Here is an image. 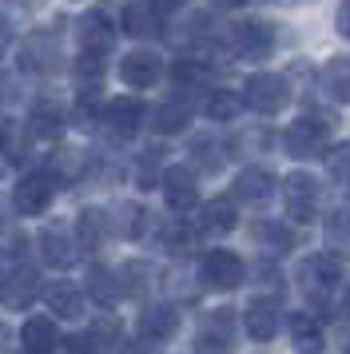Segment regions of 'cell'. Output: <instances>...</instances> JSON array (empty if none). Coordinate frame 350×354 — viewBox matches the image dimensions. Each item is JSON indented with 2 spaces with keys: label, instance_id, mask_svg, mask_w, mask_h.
I'll return each mask as SVG.
<instances>
[{
  "label": "cell",
  "instance_id": "1",
  "mask_svg": "<svg viewBox=\"0 0 350 354\" xmlns=\"http://www.w3.org/2000/svg\"><path fill=\"white\" fill-rule=\"evenodd\" d=\"M227 44L239 60H267L279 44V36H275V24H267V20H243L227 32Z\"/></svg>",
  "mask_w": 350,
  "mask_h": 354
},
{
  "label": "cell",
  "instance_id": "2",
  "mask_svg": "<svg viewBox=\"0 0 350 354\" xmlns=\"http://www.w3.org/2000/svg\"><path fill=\"white\" fill-rule=\"evenodd\" d=\"M20 68L32 72V76H56L64 68V52H60V36L52 32H36L24 40V48H20Z\"/></svg>",
  "mask_w": 350,
  "mask_h": 354
},
{
  "label": "cell",
  "instance_id": "3",
  "mask_svg": "<svg viewBox=\"0 0 350 354\" xmlns=\"http://www.w3.org/2000/svg\"><path fill=\"white\" fill-rule=\"evenodd\" d=\"M331 128H334V115H302V120H295L291 131H286V147H291V156H299V160L318 156V151L326 147Z\"/></svg>",
  "mask_w": 350,
  "mask_h": 354
},
{
  "label": "cell",
  "instance_id": "4",
  "mask_svg": "<svg viewBox=\"0 0 350 354\" xmlns=\"http://www.w3.org/2000/svg\"><path fill=\"white\" fill-rule=\"evenodd\" d=\"M76 36H80V52H88V56H108L111 44H116V24L104 8H92V12H84L76 24Z\"/></svg>",
  "mask_w": 350,
  "mask_h": 354
},
{
  "label": "cell",
  "instance_id": "5",
  "mask_svg": "<svg viewBox=\"0 0 350 354\" xmlns=\"http://www.w3.org/2000/svg\"><path fill=\"white\" fill-rule=\"evenodd\" d=\"M247 104H251L255 112L275 115V112H283L286 104H291V88H286L283 76H275V72H259V76L247 80Z\"/></svg>",
  "mask_w": 350,
  "mask_h": 354
},
{
  "label": "cell",
  "instance_id": "6",
  "mask_svg": "<svg viewBox=\"0 0 350 354\" xmlns=\"http://www.w3.org/2000/svg\"><path fill=\"white\" fill-rule=\"evenodd\" d=\"M159 76H163V60H159L156 52H131V56H124V64H120V80L127 84V88H156Z\"/></svg>",
  "mask_w": 350,
  "mask_h": 354
},
{
  "label": "cell",
  "instance_id": "7",
  "mask_svg": "<svg viewBox=\"0 0 350 354\" xmlns=\"http://www.w3.org/2000/svg\"><path fill=\"white\" fill-rule=\"evenodd\" d=\"M52 203V176L48 171H32L16 183V211L20 215H40Z\"/></svg>",
  "mask_w": 350,
  "mask_h": 354
},
{
  "label": "cell",
  "instance_id": "8",
  "mask_svg": "<svg viewBox=\"0 0 350 354\" xmlns=\"http://www.w3.org/2000/svg\"><path fill=\"white\" fill-rule=\"evenodd\" d=\"M286 203H291V215L299 223H306L315 215V203H318V183L306 171H295V176L286 179Z\"/></svg>",
  "mask_w": 350,
  "mask_h": 354
},
{
  "label": "cell",
  "instance_id": "9",
  "mask_svg": "<svg viewBox=\"0 0 350 354\" xmlns=\"http://www.w3.org/2000/svg\"><path fill=\"white\" fill-rule=\"evenodd\" d=\"M203 279L219 290L235 287L239 279H243V263H239L235 255H227V251H211V255L203 259Z\"/></svg>",
  "mask_w": 350,
  "mask_h": 354
},
{
  "label": "cell",
  "instance_id": "10",
  "mask_svg": "<svg viewBox=\"0 0 350 354\" xmlns=\"http://www.w3.org/2000/svg\"><path fill=\"white\" fill-rule=\"evenodd\" d=\"M104 120H108V128H116L120 136H131V131L140 128V120H143V104L136 96H116L108 104Z\"/></svg>",
  "mask_w": 350,
  "mask_h": 354
},
{
  "label": "cell",
  "instance_id": "11",
  "mask_svg": "<svg viewBox=\"0 0 350 354\" xmlns=\"http://www.w3.org/2000/svg\"><path fill=\"white\" fill-rule=\"evenodd\" d=\"M163 192H167V203H172L175 211H187L191 203H195V176H191L187 167H167Z\"/></svg>",
  "mask_w": 350,
  "mask_h": 354
},
{
  "label": "cell",
  "instance_id": "12",
  "mask_svg": "<svg viewBox=\"0 0 350 354\" xmlns=\"http://www.w3.org/2000/svg\"><path fill=\"white\" fill-rule=\"evenodd\" d=\"M322 92L338 104H350V56H334L322 68Z\"/></svg>",
  "mask_w": 350,
  "mask_h": 354
},
{
  "label": "cell",
  "instance_id": "13",
  "mask_svg": "<svg viewBox=\"0 0 350 354\" xmlns=\"http://www.w3.org/2000/svg\"><path fill=\"white\" fill-rule=\"evenodd\" d=\"M235 192H239V199H247V203H267L270 192H275V179H270V171H263V167H247V171L239 176Z\"/></svg>",
  "mask_w": 350,
  "mask_h": 354
},
{
  "label": "cell",
  "instance_id": "14",
  "mask_svg": "<svg viewBox=\"0 0 350 354\" xmlns=\"http://www.w3.org/2000/svg\"><path fill=\"white\" fill-rule=\"evenodd\" d=\"M124 28L131 36H159L163 28H159V12L151 8V4H127L124 8Z\"/></svg>",
  "mask_w": 350,
  "mask_h": 354
},
{
  "label": "cell",
  "instance_id": "15",
  "mask_svg": "<svg viewBox=\"0 0 350 354\" xmlns=\"http://www.w3.org/2000/svg\"><path fill=\"white\" fill-rule=\"evenodd\" d=\"M32 131H36V136H60L64 131V108L60 104H52V100L36 104V112H32Z\"/></svg>",
  "mask_w": 350,
  "mask_h": 354
},
{
  "label": "cell",
  "instance_id": "16",
  "mask_svg": "<svg viewBox=\"0 0 350 354\" xmlns=\"http://www.w3.org/2000/svg\"><path fill=\"white\" fill-rule=\"evenodd\" d=\"M275 319H279V306L270 303H259V299H255L251 303V310H247V326H251V335L255 338H270L275 335Z\"/></svg>",
  "mask_w": 350,
  "mask_h": 354
},
{
  "label": "cell",
  "instance_id": "17",
  "mask_svg": "<svg viewBox=\"0 0 350 354\" xmlns=\"http://www.w3.org/2000/svg\"><path fill=\"white\" fill-rule=\"evenodd\" d=\"M231 227H235V207H231V199H215V203L203 207V231L219 235V231H231Z\"/></svg>",
  "mask_w": 350,
  "mask_h": 354
},
{
  "label": "cell",
  "instance_id": "18",
  "mask_svg": "<svg viewBox=\"0 0 350 354\" xmlns=\"http://www.w3.org/2000/svg\"><path fill=\"white\" fill-rule=\"evenodd\" d=\"M24 346H28L32 354H52V346H56V330H52V322H28L24 326Z\"/></svg>",
  "mask_w": 350,
  "mask_h": 354
},
{
  "label": "cell",
  "instance_id": "19",
  "mask_svg": "<svg viewBox=\"0 0 350 354\" xmlns=\"http://www.w3.org/2000/svg\"><path fill=\"white\" fill-rule=\"evenodd\" d=\"M291 330H295V342H299L302 354H318L322 351V335H318V326L306 315H295L291 319Z\"/></svg>",
  "mask_w": 350,
  "mask_h": 354
},
{
  "label": "cell",
  "instance_id": "20",
  "mask_svg": "<svg viewBox=\"0 0 350 354\" xmlns=\"http://www.w3.org/2000/svg\"><path fill=\"white\" fill-rule=\"evenodd\" d=\"M326 171H331L334 183L350 187V144H338L331 156H326Z\"/></svg>",
  "mask_w": 350,
  "mask_h": 354
},
{
  "label": "cell",
  "instance_id": "21",
  "mask_svg": "<svg viewBox=\"0 0 350 354\" xmlns=\"http://www.w3.org/2000/svg\"><path fill=\"white\" fill-rule=\"evenodd\" d=\"M326 235H331V243L338 251H350V207L334 211L331 223H326Z\"/></svg>",
  "mask_w": 350,
  "mask_h": 354
},
{
  "label": "cell",
  "instance_id": "22",
  "mask_svg": "<svg viewBox=\"0 0 350 354\" xmlns=\"http://www.w3.org/2000/svg\"><path fill=\"white\" fill-rule=\"evenodd\" d=\"M183 124H187V104L172 100V104L159 108V131H179Z\"/></svg>",
  "mask_w": 350,
  "mask_h": 354
},
{
  "label": "cell",
  "instance_id": "23",
  "mask_svg": "<svg viewBox=\"0 0 350 354\" xmlns=\"http://www.w3.org/2000/svg\"><path fill=\"white\" fill-rule=\"evenodd\" d=\"M48 303H52L56 315H76L80 310V295L72 287H52L48 290Z\"/></svg>",
  "mask_w": 350,
  "mask_h": 354
},
{
  "label": "cell",
  "instance_id": "24",
  "mask_svg": "<svg viewBox=\"0 0 350 354\" xmlns=\"http://www.w3.org/2000/svg\"><path fill=\"white\" fill-rule=\"evenodd\" d=\"M172 326H175V310H167V306H156V310H147L143 335H172Z\"/></svg>",
  "mask_w": 350,
  "mask_h": 354
},
{
  "label": "cell",
  "instance_id": "25",
  "mask_svg": "<svg viewBox=\"0 0 350 354\" xmlns=\"http://www.w3.org/2000/svg\"><path fill=\"white\" fill-rule=\"evenodd\" d=\"M235 112H239V100L227 96V92H215L211 104H207V115H215V120H231Z\"/></svg>",
  "mask_w": 350,
  "mask_h": 354
},
{
  "label": "cell",
  "instance_id": "26",
  "mask_svg": "<svg viewBox=\"0 0 350 354\" xmlns=\"http://www.w3.org/2000/svg\"><path fill=\"white\" fill-rule=\"evenodd\" d=\"M44 251H48V259L60 267V263H68V259H72V243H64L60 235H44Z\"/></svg>",
  "mask_w": 350,
  "mask_h": 354
},
{
  "label": "cell",
  "instance_id": "27",
  "mask_svg": "<svg viewBox=\"0 0 350 354\" xmlns=\"http://www.w3.org/2000/svg\"><path fill=\"white\" fill-rule=\"evenodd\" d=\"M334 28H338V36H347L350 40V0L338 4V12H334Z\"/></svg>",
  "mask_w": 350,
  "mask_h": 354
},
{
  "label": "cell",
  "instance_id": "28",
  "mask_svg": "<svg viewBox=\"0 0 350 354\" xmlns=\"http://www.w3.org/2000/svg\"><path fill=\"white\" fill-rule=\"evenodd\" d=\"M12 40H16V28H12V20H8L4 12H0V56L8 52V44H12Z\"/></svg>",
  "mask_w": 350,
  "mask_h": 354
},
{
  "label": "cell",
  "instance_id": "29",
  "mask_svg": "<svg viewBox=\"0 0 350 354\" xmlns=\"http://www.w3.org/2000/svg\"><path fill=\"white\" fill-rule=\"evenodd\" d=\"M147 4H151V8H156L159 17H163V12H175V8H183L187 0H147Z\"/></svg>",
  "mask_w": 350,
  "mask_h": 354
},
{
  "label": "cell",
  "instance_id": "30",
  "mask_svg": "<svg viewBox=\"0 0 350 354\" xmlns=\"http://www.w3.org/2000/svg\"><path fill=\"white\" fill-rule=\"evenodd\" d=\"M215 4H223V8H239V4H247V0H215Z\"/></svg>",
  "mask_w": 350,
  "mask_h": 354
}]
</instances>
